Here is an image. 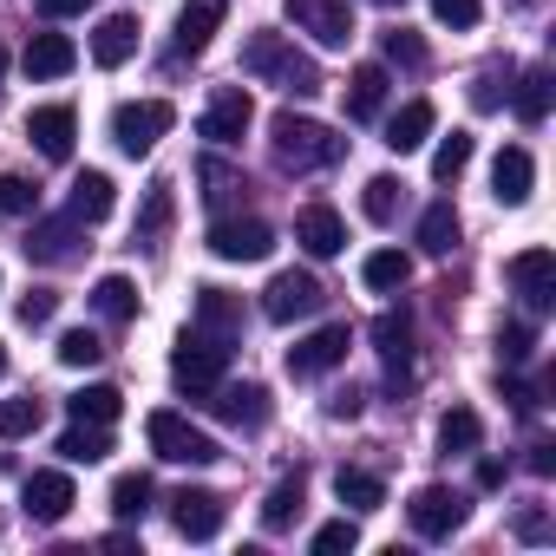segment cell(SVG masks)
<instances>
[{"instance_id": "cell-12", "label": "cell", "mask_w": 556, "mask_h": 556, "mask_svg": "<svg viewBox=\"0 0 556 556\" xmlns=\"http://www.w3.org/2000/svg\"><path fill=\"white\" fill-rule=\"evenodd\" d=\"M406 517H413L419 536H452V530L465 523V497H458L452 484H419V491L406 497Z\"/></svg>"}, {"instance_id": "cell-55", "label": "cell", "mask_w": 556, "mask_h": 556, "mask_svg": "<svg viewBox=\"0 0 556 556\" xmlns=\"http://www.w3.org/2000/svg\"><path fill=\"white\" fill-rule=\"evenodd\" d=\"M504 484V465L497 458H478V491H497Z\"/></svg>"}, {"instance_id": "cell-53", "label": "cell", "mask_w": 556, "mask_h": 556, "mask_svg": "<svg viewBox=\"0 0 556 556\" xmlns=\"http://www.w3.org/2000/svg\"><path fill=\"white\" fill-rule=\"evenodd\" d=\"M517 536H523V543H543V536H549V517H543V510H523V517H517Z\"/></svg>"}, {"instance_id": "cell-41", "label": "cell", "mask_w": 556, "mask_h": 556, "mask_svg": "<svg viewBox=\"0 0 556 556\" xmlns=\"http://www.w3.org/2000/svg\"><path fill=\"white\" fill-rule=\"evenodd\" d=\"M197 177H203V184H210V190H203V197H210V203H216V210H223V203H236V190H242V170H229V164H223V157H203V164H197Z\"/></svg>"}, {"instance_id": "cell-54", "label": "cell", "mask_w": 556, "mask_h": 556, "mask_svg": "<svg viewBox=\"0 0 556 556\" xmlns=\"http://www.w3.org/2000/svg\"><path fill=\"white\" fill-rule=\"evenodd\" d=\"M530 471H536V478H549V471H556V445H549V439H536V445H530Z\"/></svg>"}, {"instance_id": "cell-26", "label": "cell", "mask_w": 556, "mask_h": 556, "mask_svg": "<svg viewBox=\"0 0 556 556\" xmlns=\"http://www.w3.org/2000/svg\"><path fill=\"white\" fill-rule=\"evenodd\" d=\"M112 203H118V184H112L105 170H86V177L73 184V203H66V210H73L79 223H105V216H112Z\"/></svg>"}, {"instance_id": "cell-11", "label": "cell", "mask_w": 556, "mask_h": 556, "mask_svg": "<svg viewBox=\"0 0 556 556\" xmlns=\"http://www.w3.org/2000/svg\"><path fill=\"white\" fill-rule=\"evenodd\" d=\"M223 517H229V504H223L216 491H203V484H184V491L170 497V523H177V536H190V543H210V536L223 530Z\"/></svg>"}, {"instance_id": "cell-46", "label": "cell", "mask_w": 556, "mask_h": 556, "mask_svg": "<svg viewBox=\"0 0 556 556\" xmlns=\"http://www.w3.org/2000/svg\"><path fill=\"white\" fill-rule=\"evenodd\" d=\"M99 354H105V341H99L92 328H73V334H60V361H66V367H92Z\"/></svg>"}, {"instance_id": "cell-30", "label": "cell", "mask_w": 556, "mask_h": 556, "mask_svg": "<svg viewBox=\"0 0 556 556\" xmlns=\"http://www.w3.org/2000/svg\"><path fill=\"white\" fill-rule=\"evenodd\" d=\"M334 497H341L348 510H380V504H387V484H380L374 471H361V465H341V471H334Z\"/></svg>"}, {"instance_id": "cell-10", "label": "cell", "mask_w": 556, "mask_h": 556, "mask_svg": "<svg viewBox=\"0 0 556 556\" xmlns=\"http://www.w3.org/2000/svg\"><path fill=\"white\" fill-rule=\"evenodd\" d=\"M504 282H510L536 315H543V308L556 302V255H549L543 242H536V249H517V255L504 262Z\"/></svg>"}, {"instance_id": "cell-32", "label": "cell", "mask_w": 556, "mask_h": 556, "mask_svg": "<svg viewBox=\"0 0 556 556\" xmlns=\"http://www.w3.org/2000/svg\"><path fill=\"white\" fill-rule=\"evenodd\" d=\"M419 249H426V255H452V249H458V210H452V203H426V216H419Z\"/></svg>"}, {"instance_id": "cell-34", "label": "cell", "mask_w": 556, "mask_h": 556, "mask_svg": "<svg viewBox=\"0 0 556 556\" xmlns=\"http://www.w3.org/2000/svg\"><path fill=\"white\" fill-rule=\"evenodd\" d=\"M478 445H484V419L471 406H452L439 419V452H478Z\"/></svg>"}, {"instance_id": "cell-45", "label": "cell", "mask_w": 556, "mask_h": 556, "mask_svg": "<svg viewBox=\"0 0 556 556\" xmlns=\"http://www.w3.org/2000/svg\"><path fill=\"white\" fill-rule=\"evenodd\" d=\"M504 92H510V66H484L478 86H471V105H478V112H497Z\"/></svg>"}, {"instance_id": "cell-33", "label": "cell", "mask_w": 556, "mask_h": 556, "mask_svg": "<svg viewBox=\"0 0 556 556\" xmlns=\"http://www.w3.org/2000/svg\"><path fill=\"white\" fill-rule=\"evenodd\" d=\"M66 413H73V419H92V426H112V419L125 413V393H118V387H79V393L66 400Z\"/></svg>"}, {"instance_id": "cell-47", "label": "cell", "mask_w": 556, "mask_h": 556, "mask_svg": "<svg viewBox=\"0 0 556 556\" xmlns=\"http://www.w3.org/2000/svg\"><path fill=\"white\" fill-rule=\"evenodd\" d=\"M354 543H361V530H354L348 517H334V523H321V530H315V543H308V549H315V556H341V549H354Z\"/></svg>"}, {"instance_id": "cell-22", "label": "cell", "mask_w": 556, "mask_h": 556, "mask_svg": "<svg viewBox=\"0 0 556 556\" xmlns=\"http://www.w3.org/2000/svg\"><path fill=\"white\" fill-rule=\"evenodd\" d=\"M432 125H439V112H432V99H406V105H400V112L387 118V138H380V144L406 157V151H419V144L432 138Z\"/></svg>"}, {"instance_id": "cell-35", "label": "cell", "mask_w": 556, "mask_h": 556, "mask_svg": "<svg viewBox=\"0 0 556 556\" xmlns=\"http://www.w3.org/2000/svg\"><path fill=\"white\" fill-rule=\"evenodd\" d=\"M302 504H308L302 478H282V484L268 491V504H262V530H289V523L302 517Z\"/></svg>"}, {"instance_id": "cell-5", "label": "cell", "mask_w": 556, "mask_h": 556, "mask_svg": "<svg viewBox=\"0 0 556 556\" xmlns=\"http://www.w3.org/2000/svg\"><path fill=\"white\" fill-rule=\"evenodd\" d=\"M144 439H151V452H157L164 465H216V458H223V445H216L203 426H190L184 413H151V419H144Z\"/></svg>"}, {"instance_id": "cell-3", "label": "cell", "mask_w": 556, "mask_h": 556, "mask_svg": "<svg viewBox=\"0 0 556 556\" xmlns=\"http://www.w3.org/2000/svg\"><path fill=\"white\" fill-rule=\"evenodd\" d=\"M170 125H177V105H170V99H125V105L112 112V144H118L125 157H151Z\"/></svg>"}, {"instance_id": "cell-23", "label": "cell", "mask_w": 556, "mask_h": 556, "mask_svg": "<svg viewBox=\"0 0 556 556\" xmlns=\"http://www.w3.org/2000/svg\"><path fill=\"white\" fill-rule=\"evenodd\" d=\"M387 86H393V79H387V66H374V60H367V66H354V73H348V118H354V125L380 118Z\"/></svg>"}, {"instance_id": "cell-6", "label": "cell", "mask_w": 556, "mask_h": 556, "mask_svg": "<svg viewBox=\"0 0 556 556\" xmlns=\"http://www.w3.org/2000/svg\"><path fill=\"white\" fill-rule=\"evenodd\" d=\"M328 308V289L315 282L308 268H282L275 282L262 289V315L275 321V328H289V321H308V315H321Z\"/></svg>"}, {"instance_id": "cell-8", "label": "cell", "mask_w": 556, "mask_h": 556, "mask_svg": "<svg viewBox=\"0 0 556 556\" xmlns=\"http://www.w3.org/2000/svg\"><path fill=\"white\" fill-rule=\"evenodd\" d=\"M348 348H354V328L348 321H328V328H315L308 341L289 348V374L295 380H321V374H334L348 361Z\"/></svg>"}, {"instance_id": "cell-59", "label": "cell", "mask_w": 556, "mask_h": 556, "mask_svg": "<svg viewBox=\"0 0 556 556\" xmlns=\"http://www.w3.org/2000/svg\"><path fill=\"white\" fill-rule=\"evenodd\" d=\"M523 8H530V0H523Z\"/></svg>"}, {"instance_id": "cell-15", "label": "cell", "mask_w": 556, "mask_h": 556, "mask_svg": "<svg viewBox=\"0 0 556 556\" xmlns=\"http://www.w3.org/2000/svg\"><path fill=\"white\" fill-rule=\"evenodd\" d=\"M295 242H302L315 262L341 255V249H348V223H341V210H334V203H302V210H295Z\"/></svg>"}, {"instance_id": "cell-57", "label": "cell", "mask_w": 556, "mask_h": 556, "mask_svg": "<svg viewBox=\"0 0 556 556\" xmlns=\"http://www.w3.org/2000/svg\"><path fill=\"white\" fill-rule=\"evenodd\" d=\"M0 73H8V47H0Z\"/></svg>"}, {"instance_id": "cell-31", "label": "cell", "mask_w": 556, "mask_h": 556, "mask_svg": "<svg viewBox=\"0 0 556 556\" xmlns=\"http://www.w3.org/2000/svg\"><path fill=\"white\" fill-rule=\"evenodd\" d=\"M92 308L105 321H138V289H131V275H99L92 282Z\"/></svg>"}, {"instance_id": "cell-25", "label": "cell", "mask_w": 556, "mask_h": 556, "mask_svg": "<svg viewBox=\"0 0 556 556\" xmlns=\"http://www.w3.org/2000/svg\"><path fill=\"white\" fill-rule=\"evenodd\" d=\"M216 27H223V0H190V8L177 14V53H203L210 40H216Z\"/></svg>"}, {"instance_id": "cell-29", "label": "cell", "mask_w": 556, "mask_h": 556, "mask_svg": "<svg viewBox=\"0 0 556 556\" xmlns=\"http://www.w3.org/2000/svg\"><path fill=\"white\" fill-rule=\"evenodd\" d=\"M549 99H556L549 73H543V66H530V73L517 79V92H510V112H517L523 125H543V118H549Z\"/></svg>"}, {"instance_id": "cell-58", "label": "cell", "mask_w": 556, "mask_h": 556, "mask_svg": "<svg viewBox=\"0 0 556 556\" xmlns=\"http://www.w3.org/2000/svg\"><path fill=\"white\" fill-rule=\"evenodd\" d=\"M380 8H400V0H380Z\"/></svg>"}, {"instance_id": "cell-2", "label": "cell", "mask_w": 556, "mask_h": 556, "mask_svg": "<svg viewBox=\"0 0 556 556\" xmlns=\"http://www.w3.org/2000/svg\"><path fill=\"white\" fill-rule=\"evenodd\" d=\"M268 151H275V164L282 170H295V177H308V170H328V164H341V138L321 125V118H302V112H275L268 118Z\"/></svg>"}, {"instance_id": "cell-27", "label": "cell", "mask_w": 556, "mask_h": 556, "mask_svg": "<svg viewBox=\"0 0 556 556\" xmlns=\"http://www.w3.org/2000/svg\"><path fill=\"white\" fill-rule=\"evenodd\" d=\"M112 452V426H92V419H73L66 432H60V458L66 465H99Z\"/></svg>"}, {"instance_id": "cell-21", "label": "cell", "mask_w": 556, "mask_h": 556, "mask_svg": "<svg viewBox=\"0 0 556 556\" xmlns=\"http://www.w3.org/2000/svg\"><path fill=\"white\" fill-rule=\"evenodd\" d=\"M21 66H27V79H66L79 66V47L66 34H34L27 53H21Z\"/></svg>"}, {"instance_id": "cell-24", "label": "cell", "mask_w": 556, "mask_h": 556, "mask_svg": "<svg viewBox=\"0 0 556 556\" xmlns=\"http://www.w3.org/2000/svg\"><path fill=\"white\" fill-rule=\"evenodd\" d=\"M131 53H138V21H131V14H105L99 34H92V60L112 73V66H125Z\"/></svg>"}, {"instance_id": "cell-52", "label": "cell", "mask_w": 556, "mask_h": 556, "mask_svg": "<svg viewBox=\"0 0 556 556\" xmlns=\"http://www.w3.org/2000/svg\"><path fill=\"white\" fill-rule=\"evenodd\" d=\"M361 413V387H341L334 400H328V419H354Z\"/></svg>"}, {"instance_id": "cell-16", "label": "cell", "mask_w": 556, "mask_h": 556, "mask_svg": "<svg viewBox=\"0 0 556 556\" xmlns=\"http://www.w3.org/2000/svg\"><path fill=\"white\" fill-rule=\"evenodd\" d=\"M210 413H216L223 426H236V432H262L275 406H268V393H262L255 380H242V387H216V393H210Z\"/></svg>"}, {"instance_id": "cell-9", "label": "cell", "mask_w": 556, "mask_h": 556, "mask_svg": "<svg viewBox=\"0 0 556 556\" xmlns=\"http://www.w3.org/2000/svg\"><path fill=\"white\" fill-rule=\"evenodd\" d=\"M289 21L315 47H348L354 40V8H348V0H289Z\"/></svg>"}, {"instance_id": "cell-17", "label": "cell", "mask_w": 556, "mask_h": 556, "mask_svg": "<svg viewBox=\"0 0 556 556\" xmlns=\"http://www.w3.org/2000/svg\"><path fill=\"white\" fill-rule=\"evenodd\" d=\"M27 138L40 144V157L66 164V157H73V138H79V112H73V105H34Z\"/></svg>"}, {"instance_id": "cell-43", "label": "cell", "mask_w": 556, "mask_h": 556, "mask_svg": "<svg viewBox=\"0 0 556 556\" xmlns=\"http://www.w3.org/2000/svg\"><path fill=\"white\" fill-rule=\"evenodd\" d=\"M530 348H536V328H530V321H504V328H497V354H504V367H523Z\"/></svg>"}, {"instance_id": "cell-13", "label": "cell", "mask_w": 556, "mask_h": 556, "mask_svg": "<svg viewBox=\"0 0 556 556\" xmlns=\"http://www.w3.org/2000/svg\"><path fill=\"white\" fill-rule=\"evenodd\" d=\"M249 125H255V99H249L242 86H223V92L203 105V125H197V131H203L210 144H242Z\"/></svg>"}, {"instance_id": "cell-1", "label": "cell", "mask_w": 556, "mask_h": 556, "mask_svg": "<svg viewBox=\"0 0 556 556\" xmlns=\"http://www.w3.org/2000/svg\"><path fill=\"white\" fill-rule=\"evenodd\" d=\"M242 73L262 79V86H282L289 99H315L321 92V66L289 34H249L242 40Z\"/></svg>"}, {"instance_id": "cell-49", "label": "cell", "mask_w": 556, "mask_h": 556, "mask_svg": "<svg viewBox=\"0 0 556 556\" xmlns=\"http://www.w3.org/2000/svg\"><path fill=\"white\" fill-rule=\"evenodd\" d=\"M432 14H439L445 27H458V34H465V27H478V21H484V0H432Z\"/></svg>"}, {"instance_id": "cell-51", "label": "cell", "mask_w": 556, "mask_h": 556, "mask_svg": "<svg viewBox=\"0 0 556 556\" xmlns=\"http://www.w3.org/2000/svg\"><path fill=\"white\" fill-rule=\"evenodd\" d=\"M92 0H34V14L40 21H73V14H86Z\"/></svg>"}, {"instance_id": "cell-56", "label": "cell", "mask_w": 556, "mask_h": 556, "mask_svg": "<svg viewBox=\"0 0 556 556\" xmlns=\"http://www.w3.org/2000/svg\"><path fill=\"white\" fill-rule=\"evenodd\" d=\"M0 374H8V341H0Z\"/></svg>"}, {"instance_id": "cell-39", "label": "cell", "mask_w": 556, "mask_h": 556, "mask_svg": "<svg viewBox=\"0 0 556 556\" xmlns=\"http://www.w3.org/2000/svg\"><path fill=\"white\" fill-rule=\"evenodd\" d=\"M465 170H471V131H452V138L432 151V177H439V184H458Z\"/></svg>"}, {"instance_id": "cell-28", "label": "cell", "mask_w": 556, "mask_h": 556, "mask_svg": "<svg viewBox=\"0 0 556 556\" xmlns=\"http://www.w3.org/2000/svg\"><path fill=\"white\" fill-rule=\"evenodd\" d=\"M361 282H367L374 295L406 289V282H413V255H400V249H374V255L361 262Z\"/></svg>"}, {"instance_id": "cell-38", "label": "cell", "mask_w": 556, "mask_h": 556, "mask_svg": "<svg viewBox=\"0 0 556 556\" xmlns=\"http://www.w3.org/2000/svg\"><path fill=\"white\" fill-rule=\"evenodd\" d=\"M144 510H151V478H144V471H125V478L112 484V517H118V523H138Z\"/></svg>"}, {"instance_id": "cell-19", "label": "cell", "mask_w": 556, "mask_h": 556, "mask_svg": "<svg viewBox=\"0 0 556 556\" xmlns=\"http://www.w3.org/2000/svg\"><path fill=\"white\" fill-rule=\"evenodd\" d=\"M21 497H27V517H34V523H66V510L79 504V491H73L66 471H34Z\"/></svg>"}, {"instance_id": "cell-7", "label": "cell", "mask_w": 556, "mask_h": 556, "mask_svg": "<svg viewBox=\"0 0 556 556\" xmlns=\"http://www.w3.org/2000/svg\"><path fill=\"white\" fill-rule=\"evenodd\" d=\"M210 255H223V262H268L275 255V229L262 216H216L210 223Z\"/></svg>"}, {"instance_id": "cell-50", "label": "cell", "mask_w": 556, "mask_h": 556, "mask_svg": "<svg viewBox=\"0 0 556 556\" xmlns=\"http://www.w3.org/2000/svg\"><path fill=\"white\" fill-rule=\"evenodd\" d=\"M53 315H60V295H53V289H34V295H21V321H27V328H47Z\"/></svg>"}, {"instance_id": "cell-42", "label": "cell", "mask_w": 556, "mask_h": 556, "mask_svg": "<svg viewBox=\"0 0 556 556\" xmlns=\"http://www.w3.org/2000/svg\"><path fill=\"white\" fill-rule=\"evenodd\" d=\"M27 432H40V400L27 393V400H0V439H27Z\"/></svg>"}, {"instance_id": "cell-36", "label": "cell", "mask_w": 556, "mask_h": 556, "mask_svg": "<svg viewBox=\"0 0 556 556\" xmlns=\"http://www.w3.org/2000/svg\"><path fill=\"white\" fill-rule=\"evenodd\" d=\"M170 216H177V197H170V184H151V197H144V216H138V242H144V249H157V242H164V229H170Z\"/></svg>"}, {"instance_id": "cell-44", "label": "cell", "mask_w": 556, "mask_h": 556, "mask_svg": "<svg viewBox=\"0 0 556 556\" xmlns=\"http://www.w3.org/2000/svg\"><path fill=\"white\" fill-rule=\"evenodd\" d=\"M40 203V190L27 184V177H14V170H0V216H27Z\"/></svg>"}, {"instance_id": "cell-4", "label": "cell", "mask_w": 556, "mask_h": 556, "mask_svg": "<svg viewBox=\"0 0 556 556\" xmlns=\"http://www.w3.org/2000/svg\"><path fill=\"white\" fill-rule=\"evenodd\" d=\"M223 367H229V341H210V334H184V348L170 354V380H177V393H190V400H210L216 387H223Z\"/></svg>"}, {"instance_id": "cell-48", "label": "cell", "mask_w": 556, "mask_h": 556, "mask_svg": "<svg viewBox=\"0 0 556 556\" xmlns=\"http://www.w3.org/2000/svg\"><path fill=\"white\" fill-rule=\"evenodd\" d=\"M387 60L419 73V66H426V40H419V34H406V27H393V34H387Z\"/></svg>"}, {"instance_id": "cell-40", "label": "cell", "mask_w": 556, "mask_h": 556, "mask_svg": "<svg viewBox=\"0 0 556 556\" xmlns=\"http://www.w3.org/2000/svg\"><path fill=\"white\" fill-rule=\"evenodd\" d=\"M374 341H380V354H387V361H393V367H400V361H406V354H413V321H406V315H393V308H387V315H380V321H374Z\"/></svg>"}, {"instance_id": "cell-20", "label": "cell", "mask_w": 556, "mask_h": 556, "mask_svg": "<svg viewBox=\"0 0 556 556\" xmlns=\"http://www.w3.org/2000/svg\"><path fill=\"white\" fill-rule=\"evenodd\" d=\"M197 334H210V341H242V302L229 295V289H197V321H190Z\"/></svg>"}, {"instance_id": "cell-18", "label": "cell", "mask_w": 556, "mask_h": 556, "mask_svg": "<svg viewBox=\"0 0 556 556\" xmlns=\"http://www.w3.org/2000/svg\"><path fill=\"white\" fill-rule=\"evenodd\" d=\"M530 190H536V157L523 144H504L497 164H491V197L504 210H517V203H530Z\"/></svg>"}, {"instance_id": "cell-14", "label": "cell", "mask_w": 556, "mask_h": 556, "mask_svg": "<svg viewBox=\"0 0 556 556\" xmlns=\"http://www.w3.org/2000/svg\"><path fill=\"white\" fill-rule=\"evenodd\" d=\"M79 242H86V223L66 210V216H40L34 229H27V262H47V268H60V262H73L79 255Z\"/></svg>"}, {"instance_id": "cell-37", "label": "cell", "mask_w": 556, "mask_h": 556, "mask_svg": "<svg viewBox=\"0 0 556 556\" xmlns=\"http://www.w3.org/2000/svg\"><path fill=\"white\" fill-rule=\"evenodd\" d=\"M400 203H406V184H400V177H367V190H361L367 223H393V216H400Z\"/></svg>"}]
</instances>
